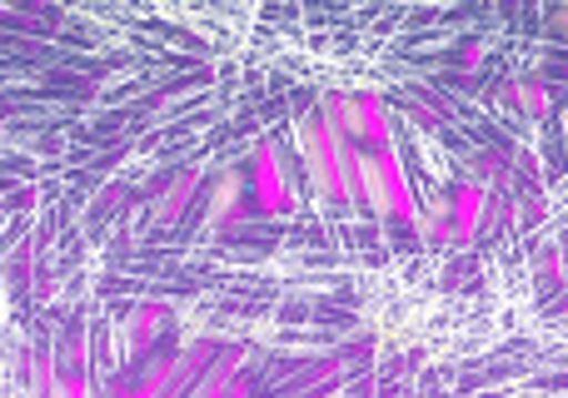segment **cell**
Segmentation results:
<instances>
[{
    "label": "cell",
    "mask_w": 568,
    "mask_h": 398,
    "mask_svg": "<svg viewBox=\"0 0 568 398\" xmlns=\"http://www.w3.org/2000/svg\"><path fill=\"white\" fill-rule=\"evenodd\" d=\"M250 200H255V214H265V220L300 214V185H294V170L284 160L280 140H260L250 150Z\"/></svg>",
    "instance_id": "1"
},
{
    "label": "cell",
    "mask_w": 568,
    "mask_h": 398,
    "mask_svg": "<svg viewBox=\"0 0 568 398\" xmlns=\"http://www.w3.org/2000/svg\"><path fill=\"white\" fill-rule=\"evenodd\" d=\"M374 160H379L384 190H389V220H399L409 234H419V190H414V175H409V165H404L399 140L374 150Z\"/></svg>",
    "instance_id": "2"
},
{
    "label": "cell",
    "mask_w": 568,
    "mask_h": 398,
    "mask_svg": "<svg viewBox=\"0 0 568 398\" xmlns=\"http://www.w3.org/2000/svg\"><path fill=\"white\" fill-rule=\"evenodd\" d=\"M494 210V190H484L479 180H464L449 195V214H454V244H474Z\"/></svg>",
    "instance_id": "3"
},
{
    "label": "cell",
    "mask_w": 568,
    "mask_h": 398,
    "mask_svg": "<svg viewBox=\"0 0 568 398\" xmlns=\"http://www.w3.org/2000/svg\"><path fill=\"white\" fill-rule=\"evenodd\" d=\"M165 324H170V309L160 299H140L135 309L125 314V324H120V339H125V354L135 359V354H145L150 344L165 334Z\"/></svg>",
    "instance_id": "4"
},
{
    "label": "cell",
    "mask_w": 568,
    "mask_h": 398,
    "mask_svg": "<svg viewBox=\"0 0 568 398\" xmlns=\"http://www.w3.org/2000/svg\"><path fill=\"white\" fill-rule=\"evenodd\" d=\"M200 185H205V165H190V170H180L175 180H170L165 190H160V200H155V224H175L180 214L195 204V195H200Z\"/></svg>",
    "instance_id": "5"
},
{
    "label": "cell",
    "mask_w": 568,
    "mask_h": 398,
    "mask_svg": "<svg viewBox=\"0 0 568 398\" xmlns=\"http://www.w3.org/2000/svg\"><path fill=\"white\" fill-rule=\"evenodd\" d=\"M230 220H245V185H240L235 170H225V175L210 185V204H205L210 229H220V224H230Z\"/></svg>",
    "instance_id": "6"
},
{
    "label": "cell",
    "mask_w": 568,
    "mask_h": 398,
    "mask_svg": "<svg viewBox=\"0 0 568 398\" xmlns=\"http://www.w3.org/2000/svg\"><path fill=\"white\" fill-rule=\"evenodd\" d=\"M359 145L364 150H384L394 145V120H389V105H384L374 90H359Z\"/></svg>",
    "instance_id": "7"
},
{
    "label": "cell",
    "mask_w": 568,
    "mask_h": 398,
    "mask_svg": "<svg viewBox=\"0 0 568 398\" xmlns=\"http://www.w3.org/2000/svg\"><path fill=\"white\" fill-rule=\"evenodd\" d=\"M509 100L519 105L524 120H549L554 115V85L539 75H524V80H509Z\"/></svg>",
    "instance_id": "8"
},
{
    "label": "cell",
    "mask_w": 568,
    "mask_h": 398,
    "mask_svg": "<svg viewBox=\"0 0 568 398\" xmlns=\"http://www.w3.org/2000/svg\"><path fill=\"white\" fill-rule=\"evenodd\" d=\"M419 239L429 244V249H444V244H454V214H449V200H419Z\"/></svg>",
    "instance_id": "9"
},
{
    "label": "cell",
    "mask_w": 568,
    "mask_h": 398,
    "mask_svg": "<svg viewBox=\"0 0 568 398\" xmlns=\"http://www.w3.org/2000/svg\"><path fill=\"white\" fill-rule=\"evenodd\" d=\"M564 279H568V244L554 239L539 259V284H564Z\"/></svg>",
    "instance_id": "10"
},
{
    "label": "cell",
    "mask_w": 568,
    "mask_h": 398,
    "mask_svg": "<svg viewBox=\"0 0 568 398\" xmlns=\"http://www.w3.org/2000/svg\"><path fill=\"white\" fill-rule=\"evenodd\" d=\"M464 75H479L484 60H489V40H464Z\"/></svg>",
    "instance_id": "11"
},
{
    "label": "cell",
    "mask_w": 568,
    "mask_h": 398,
    "mask_svg": "<svg viewBox=\"0 0 568 398\" xmlns=\"http://www.w3.org/2000/svg\"><path fill=\"white\" fill-rule=\"evenodd\" d=\"M110 398H140L135 389H115V394H110Z\"/></svg>",
    "instance_id": "12"
},
{
    "label": "cell",
    "mask_w": 568,
    "mask_h": 398,
    "mask_svg": "<svg viewBox=\"0 0 568 398\" xmlns=\"http://www.w3.org/2000/svg\"><path fill=\"white\" fill-rule=\"evenodd\" d=\"M559 30H564V40H568V10H564V16H559Z\"/></svg>",
    "instance_id": "13"
},
{
    "label": "cell",
    "mask_w": 568,
    "mask_h": 398,
    "mask_svg": "<svg viewBox=\"0 0 568 398\" xmlns=\"http://www.w3.org/2000/svg\"><path fill=\"white\" fill-rule=\"evenodd\" d=\"M564 135H568V110H564Z\"/></svg>",
    "instance_id": "14"
}]
</instances>
